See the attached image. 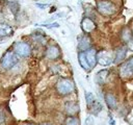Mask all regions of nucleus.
Masks as SVG:
<instances>
[{
    "label": "nucleus",
    "instance_id": "412c9836",
    "mask_svg": "<svg viewBox=\"0 0 133 125\" xmlns=\"http://www.w3.org/2000/svg\"><path fill=\"white\" fill-rule=\"evenodd\" d=\"M39 26L47 27V28H57V27H59V24H58V23H51V24H39Z\"/></svg>",
    "mask_w": 133,
    "mask_h": 125
},
{
    "label": "nucleus",
    "instance_id": "393cba45",
    "mask_svg": "<svg viewBox=\"0 0 133 125\" xmlns=\"http://www.w3.org/2000/svg\"><path fill=\"white\" fill-rule=\"evenodd\" d=\"M35 5H36L38 8H41V9H45L46 7H48V6H49V4H42V3H36Z\"/></svg>",
    "mask_w": 133,
    "mask_h": 125
},
{
    "label": "nucleus",
    "instance_id": "20e7f679",
    "mask_svg": "<svg viewBox=\"0 0 133 125\" xmlns=\"http://www.w3.org/2000/svg\"><path fill=\"white\" fill-rule=\"evenodd\" d=\"M14 50L19 56L22 57H28L31 53V47L26 42H17L14 45Z\"/></svg>",
    "mask_w": 133,
    "mask_h": 125
},
{
    "label": "nucleus",
    "instance_id": "2eb2a0df",
    "mask_svg": "<svg viewBox=\"0 0 133 125\" xmlns=\"http://www.w3.org/2000/svg\"><path fill=\"white\" fill-rule=\"evenodd\" d=\"M65 111L70 116H74L79 111V106L74 102H68L65 103Z\"/></svg>",
    "mask_w": 133,
    "mask_h": 125
},
{
    "label": "nucleus",
    "instance_id": "9d476101",
    "mask_svg": "<svg viewBox=\"0 0 133 125\" xmlns=\"http://www.w3.org/2000/svg\"><path fill=\"white\" fill-rule=\"evenodd\" d=\"M81 28H82V30H83L84 32L89 33V32H91V31L96 28V24H95V22H94L90 18L86 17V18H84V19L82 20V22H81Z\"/></svg>",
    "mask_w": 133,
    "mask_h": 125
},
{
    "label": "nucleus",
    "instance_id": "cd10ccee",
    "mask_svg": "<svg viewBox=\"0 0 133 125\" xmlns=\"http://www.w3.org/2000/svg\"><path fill=\"white\" fill-rule=\"evenodd\" d=\"M41 125H49V124H41Z\"/></svg>",
    "mask_w": 133,
    "mask_h": 125
},
{
    "label": "nucleus",
    "instance_id": "7ed1b4c3",
    "mask_svg": "<svg viewBox=\"0 0 133 125\" xmlns=\"http://www.w3.org/2000/svg\"><path fill=\"white\" fill-rule=\"evenodd\" d=\"M97 9L103 16H110L115 11V6L108 0H99L97 2Z\"/></svg>",
    "mask_w": 133,
    "mask_h": 125
},
{
    "label": "nucleus",
    "instance_id": "423d86ee",
    "mask_svg": "<svg viewBox=\"0 0 133 125\" xmlns=\"http://www.w3.org/2000/svg\"><path fill=\"white\" fill-rule=\"evenodd\" d=\"M119 75L121 77H130L133 75V57L123 64L119 68Z\"/></svg>",
    "mask_w": 133,
    "mask_h": 125
},
{
    "label": "nucleus",
    "instance_id": "f03ea898",
    "mask_svg": "<svg viewBox=\"0 0 133 125\" xmlns=\"http://www.w3.org/2000/svg\"><path fill=\"white\" fill-rule=\"evenodd\" d=\"M19 63V57H18V54L16 52H12V51H7L3 56H2V59H1V66L8 70V69H11L12 67H15L17 64Z\"/></svg>",
    "mask_w": 133,
    "mask_h": 125
},
{
    "label": "nucleus",
    "instance_id": "f257e3e1",
    "mask_svg": "<svg viewBox=\"0 0 133 125\" xmlns=\"http://www.w3.org/2000/svg\"><path fill=\"white\" fill-rule=\"evenodd\" d=\"M56 90L60 95H69L74 92L75 84L69 78H61L56 83Z\"/></svg>",
    "mask_w": 133,
    "mask_h": 125
},
{
    "label": "nucleus",
    "instance_id": "39448f33",
    "mask_svg": "<svg viewBox=\"0 0 133 125\" xmlns=\"http://www.w3.org/2000/svg\"><path fill=\"white\" fill-rule=\"evenodd\" d=\"M97 61L101 66H108L113 61V55L107 50H102L97 53Z\"/></svg>",
    "mask_w": 133,
    "mask_h": 125
},
{
    "label": "nucleus",
    "instance_id": "6e6552de",
    "mask_svg": "<svg viewBox=\"0 0 133 125\" xmlns=\"http://www.w3.org/2000/svg\"><path fill=\"white\" fill-rule=\"evenodd\" d=\"M85 52V56H86V59H87V63H88V65L90 66V68L92 69L96 65H97V50L96 49H94V48H89V49H87L86 51H84Z\"/></svg>",
    "mask_w": 133,
    "mask_h": 125
},
{
    "label": "nucleus",
    "instance_id": "9b49d317",
    "mask_svg": "<svg viewBox=\"0 0 133 125\" xmlns=\"http://www.w3.org/2000/svg\"><path fill=\"white\" fill-rule=\"evenodd\" d=\"M105 101H106V104L108 105V107L110 109H115L116 106H117V101H116V98L113 94L111 93H107L105 95Z\"/></svg>",
    "mask_w": 133,
    "mask_h": 125
},
{
    "label": "nucleus",
    "instance_id": "f3484780",
    "mask_svg": "<svg viewBox=\"0 0 133 125\" xmlns=\"http://www.w3.org/2000/svg\"><path fill=\"white\" fill-rule=\"evenodd\" d=\"M89 110H90V113L92 114V115H98L101 110H102V105H101V103L99 102V101H95L89 107Z\"/></svg>",
    "mask_w": 133,
    "mask_h": 125
},
{
    "label": "nucleus",
    "instance_id": "6ab92c4d",
    "mask_svg": "<svg viewBox=\"0 0 133 125\" xmlns=\"http://www.w3.org/2000/svg\"><path fill=\"white\" fill-rule=\"evenodd\" d=\"M85 100H86L87 107H89V106H90V105L96 101L95 96H94L91 93H89V92H86V93H85Z\"/></svg>",
    "mask_w": 133,
    "mask_h": 125
},
{
    "label": "nucleus",
    "instance_id": "1a4fd4ad",
    "mask_svg": "<svg viewBox=\"0 0 133 125\" xmlns=\"http://www.w3.org/2000/svg\"><path fill=\"white\" fill-rule=\"evenodd\" d=\"M60 55V50L57 46L55 45H51L47 48L46 50V57L48 59H51V60H54V59H57Z\"/></svg>",
    "mask_w": 133,
    "mask_h": 125
},
{
    "label": "nucleus",
    "instance_id": "b1692460",
    "mask_svg": "<svg viewBox=\"0 0 133 125\" xmlns=\"http://www.w3.org/2000/svg\"><path fill=\"white\" fill-rule=\"evenodd\" d=\"M85 123H86V125H91V124L94 123V120H92V117H91V116H89V117H87V119H86V121H85Z\"/></svg>",
    "mask_w": 133,
    "mask_h": 125
},
{
    "label": "nucleus",
    "instance_id": "a878e982",
    "mask_svg": "<svg viewBox=\"0 0 133 125\" xmlns=\"http://www.w3.org/2000/svg\"><path fill=\"white\" fill-rule=\"evenodd\" d=\"M128 47H129L130 50L133 51V40H130V41L128 42Z\"/></svg>",
    "mask_w": 133,
    "mask_h": 125
},
{
    "label": "nucleus",
    "instance_id": "c756f323",
    "mask_svg": "<svg viewBox=\"0 0 133 125\" xmlns=\"http://www.w3.org/2000/svg\"><path fill=\"white\" fill-rule=\"evenodd\" d=\"M0 10H1V8H0Z\"/></svg>",
    "mask_w": 133,
    "mask_h": 125
},
{
    "label": "nucleus",
    "instance_id": "bb28decb",
    "mask_svg": "<svg viewBox=\"0 0 133 125\" xmlns=\"http://www.w3.org/2000/svg\"><path fill=\"white\" fill-rule=\"evenodd\" d=\"M4 121V114L2 111V109L0 108V123H2Z\"/></svg>",
    "mask_w": 133,
    "mask_h": 125
},
{
    "label": "nucleus",
    "instance_id": "4468645a",
    "mask_svg": "<svg viewBox=\"0 0 133 125\" xmlns=\"http://www.w3.org/2000/svg\"><path fill=\"white\" fill-rule=\"evenodd\" d=\"M126 54H127V47L126 46H122V47L117 48V50L115 52V60H114V63L122 61L125 58Z\"/></svg>",
    "mask_w": 133,
    "mask_h": 125
},
{
    "label": "nucleus",
    "instance_id": "f8f14e48",
    "mask_svg": "<svg viewBox=\"0 0 133 125\" xmlns=\"http://www.w3.org/2000/svg\"><path fill=\"white\" fill-rule=\"evenodd\" d=\"M78 61L80 64V66L85 70V71H89L91 68L90 66L88 65L87 63V59H86V56H85V52L84 51H80L79 54H78Z\"/></svg>",
    "mask_w": 133,
    "mask_h": 125
},
{
    "label": "nucleus",
    "instance_id": "0eeeda50",
    "mask_svg": "<svg viewBox=\"0 0 133 125\" xmlns=\"http://www.w3.org/2000/svg\"><path fill=\"white\" fill-rule=\"evenodd\" d=\"M91 46V40L88 35L83 34L79 38L78 40V49L81 51H86L87 49H89Z\"/></svg>",
    "mask_w": 133,
    "mask_h": 125
},
{
    "label": "nucleus",
    "instance_id": "ddd939ff",
    "mask_svg": "<svg viewBox=\"0 0 133 125\" xmlns=\"http://www.w3.org/2000/svg\"><path fill=\"white\" fill-rule=\"evenodd\" d=\"M14 32V29L10 25L0 23V36H8L11 35Z\"/></svg>",
    "mask_w": 133,
    "mask_h": 125
},
{
    "label": "nucleus",
    "instance_id": "a211bd4d",
    "mask_svg": "<svg viewBox=\"0 0 133 125\" xmlns=\"http://www.w3.org/2000/svg\"><path fill=\"white\" fill-rule=\"evenodd\" d=\"M64 125H80V120L77 117H69L65 120V124Z\"/></svg>",
    "mask_w": 133,
    "mask_h": 125
},
{
    "label": "nucleus",
    "instance_id": "dca6fc26",
    "mask_svg": "<svg viewBox=\"0 0 133 125\" xmlns=\"http://www.w3.org/2000/svg\"><path fill=\"white\" fill-rule=\"evenodd\" d=\"M107 76H108V70H101V71H99L98 74H97V81H98V83H100V84L105 83Z\"/></svg>",
    "mask_w": 133,
    "mask_h": 125
},
{
    "label": "nucleus",
    "instance_id": "aec40b11",
    "mask_svg": "<svg viewBox=\"0 0 133 125\" xmlns=\"http://www.w3.org/2000/svg\"><path fill=\"white\" fill-rule=\"evenodd\" d=\"M122 39L126 42H129L131 40V31L129 28H124L122 31Z\"/></svg>",
    "mask_w": 133,
    "mask_h": 125
},
{
    "label": "nucleus",
    "instance_id": "c85d7f7f",
    "mask_svg": "<svg viewBox=\"0 0 133 125\" xmlns=\"http://www.w3.org/2000/svg\"><path fill=\"white\" fill-rule=\"evenodd\" d=\"M27 125H31V124H27Z\"/></svg>",
    "mask_w": 133,
    "mask_h": 125
},
{
    "label": "nucleus",
    "instance_id": "5701e85b",
    "mask_svg": "<svg viewBox=\"0 0 133 125\" xmlns=\"http://www.w3.org/2000/svg\"><path fill=\"white\" fill-rule=\"evenodd\" d=\"M9 7H10V10L14 14L17 12V10H18V4L16 2H9Z\"/></svg>",
    "mask_w": 133,
    "mask_h": 125
},
{
    "label": "nucleus",
    "instance_id": "4be33fe9",
    "mask_svg": "<svg viewBox=\"0 0 133 125\" xmlns=\"http://www.w3.org/2000/svg\"><path fill=\"white\" fill-rule=\"evenodd\" d=\"M33 38H34V40H35L36 42H39V43H41V44H43V45H44V44L46 43V40H45V38H44L43 35H41V34L34 35Z\"/></svg>",
    "mask_w": 133,
    "mask_h": 125
}]
</instances>
